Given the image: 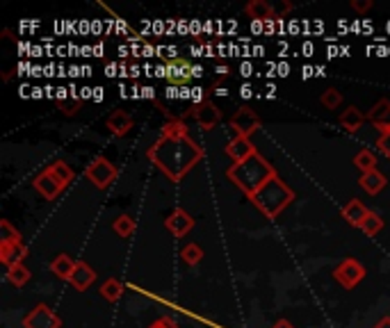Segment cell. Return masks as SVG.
<instances>
[{
  "label": "cell",
  "instance_id": "24",
  "mask_svg": "<svg viewBox=\"0 0 390 328\" xmlns=\"http://www.w3.org/2000/svg\"><path fill=\"white\" fill-rule=\"evenodd\" d=\"M112 230L119 237H123V239H128V237H133V233L138 230V221H135L130 215H119L114 219V224H112Z\"/></svg>",
  "mask_w": 390,
  "mask_h": 328
},
{
  "label": "cell",
  "instance_id": "15",
  "mask_svg": "<svg viewBox=\"0 0 390 328\" xmlns=\"http://www.w3.org/2000/svg\"><path fill=\"white\" fill-rule=\"evenodd\" d=\"M105 125L114 137H126V134L133 130V117L123 110H114L110 117H107Z\"/></svg>",
  "mask_w": 390,
  "mask_h": 328
},
{
  "label": "cell",
  "instance_id": "26",
  "mask_svg": "<svg viewBox=\"0 0 390 328\" xmlns=\"http://www.w3.org/2000/svg\"><path fill=\"white\" fill-rule=\"evenodd\" d=\"M30 269H28L23 263L21 265H14V267H9L7 269V281L12 283L14 287H23L28 281H30Z\"/></svg>",
  "mask_w": 390,
  "mask_h": 328
},
{
  "label": "cell",
  "instance_id": "10",
  "mask_svg": "<svg viewBox=\"0 0 390 328\" xmlns=\"http://www.w3.org/2000/svg\"><path fill=\"white\" fill-rule=\"evenodd\" d=\"M164 228L169 230L173 237H185L194 228V219L190 212H185L183 208L171 210V215L164 219Z\"/></svg>",
  "mask_w": 390,
  "mask_h": 328
},
{
  "label": "cell",
  "instance_id": "16",
  "mask_svg": "<svg viewBox=\"0 0 390 328\" xmlns=\"http://www.w3.org/2000/svg\"><path fill=\"white\" fill-rule=\"evenodd\" d=\"M96 281V272L94 269L87 265V263H83V260H78L75 263V272H73V276H71V287L75 289V292H85V289H90L92 287V283Z\"/></svg>",
  "mask_w": 390,
  "mask_h": 328
},
{
  "label": "cell",
  "instance_id": "12",
  "mask_svg": "<svg viewBox=\"0 0 390 328\" xmlns=\"http://www.w3.org/2000/svg\"><path fill=\"white\" fill-rule=\"evenodd\" d=\"M25 256H28V248L23 242H0V263L7 269L14 265H21Z\"/></svg>",
  "mask_w": 390,
  "mask_h": 328
},
{
  "label": "cell",
  "instance_id": "28",
  "mask_svg": "<svg viewBox=\"0 0 390 328\" xmlns=\"http://www.w3.org/2000/svg\"><path fill=\"white\" fill-rule=\"evenodd\" d=\"M354 167L360 173L374 171L377 169V156H374L372 151H360V153H356V158H354Z\"/></svg>",
  "mask_w": 390,
  "mask_h": 328
},
{
  "label": "cell",
  "instance_id": "11",
  "mask_svg": "<svg viewBox=\"0 0 390 328\" xmlns=\"http://www.w3.org/2000/svg\"><path fill=\"white\" fill-rule=\"evenodd\" d=\"M32 187L39 191V194H42L46 201H55L57 196L62 194V191L66 189V187H62L60 182H57L55 178H51L48 176L46 171H42L39 173V176H35V180H32Z\"/></svg>",
  "mask_w": 390,
  "mask_h": 328
},
{
  "label": "cell",
  "instance_id": "23",
  "mask_svg": "<svg viewBox=\"0 0 390 328\" xmlns=\"http://www.w3.org/2000/svg\"><path fill=\"white\" fill-rule=\"evenodd\" d=\"M66 89H60V96H57V108L62 110V114H66V117H75L78 112H80L83 103L78 96L73 94H64Z\"/></svg>",
  "mask_w": 390,
  "mask_h": 328
},
{
  "label": "cell",
  "instance_id": "1",
  "mask_svg": "<svg viewBox=\"0 0 390 328\" xmlns=\"http://www.w3.org/2000/svg\"><path fill=\"white\" fill-rule=\"evenodd\" d=\"M203 156L206 151L190 134L188 137H162L160 134L146 153L149 162L171 182H181L203 160Z\"/></svg>",
  "mask_w": 390,
  "mask_h": 328
},
{
  "label": "cell",
  "instance_id": "34",
  "mask_svg": "<svg viewBox=\"0 0 390 328\" xmlns=\"http://www.w3.org/2000/svg\"><path fill=\"white\" fill-rule=\"evenodd\" d=\"M149 328H178V324H176V320H173V317L164 315V317H160V320H155Z\"/></svg>",
  "mask_w": 390,
  "mask_h": 328
},
{
  "label": "cell",
  "instance_id": "20",
  "mask_svg": "<svg viewBox=\"0 0 390 328\" xmlns=\"http://www.w3.org/2000/svg\"><path fill=\"white\" fill-rule=\"evenodd\" d=\"M245 12L247 16L253 18V21H272V18H276L274 7L265 3V0H251V3H247Z\"/></svg>",
  "mask_w": 390,
  "mask_h": 328
},
{
  "label": "cell",
  "instance_id": "4",
  "mask_svg": "<svg viewBox=\"0 0 390 328\" xmlns=\"http://www.w3.org/2000/svg\"><path fill=\"white\" fill-rule=\"evenodd\" d=\"M116 176H119V171H116L114 164L103 156H96L85 167V178L90 180L96 189H107L116 180Z\"/></svg>",
  "mask_w": 390,
  "mask_h": 328
},
{
  "label": "cell",
  "instance_id": "9",
  "mask_svg": "<svg viewBox=\"0 0 390 328\" xmlns=\"http://www.w3.org/2000/svg\"><path fill=\"white\" fill-rule=\"evenodd\" d=\"M192 69H194V64L190 60H185V57H173V60L164 64L162 75L169 84H185L190 78H194Z\"/></svg>",
  "mask_w": 390,
  "mask_h": 328
},
{
  "label": "cell",
  "instance_id": "33",
  "mask_svg": "<svg viewBox=\"0 0 390 328\" xmlns=\"http://www.w3.org/2000/svg\"><path fill=\"white\" fill-rule=\"evenodd\" d=\"M377 149L384 153V156L390 160V130L386 132H379V139H377Z\"/></svg>",
  "mask_w": 390,
  "mask_h": 328
},
{
  "label": "cell",
  "instance_id": "39",
  "mask_svg": "<svg viewBox=\"0 0 390 328\" xmlns=\"http://www.w3.org/2000/svg\"><path fill=\"white\" fill-rule=\"evenodd\" d=\"M217 75H221V78H226V75H228V69H226V66H217Z\"/></svg>",
  "mask_w": 390,
  "mask_h": 328
},
{
  "label": "cell",
  "instance_id": "21",
  "mask_svg": "<svg viewBox=\"0 0 390 328\" xmlns=\"http://www.w3.org/2000/svg\"><path fill=\"white\" fill-rule=\"evenodd\" d=\"M365 119L367 117L356 108V105H349V108L343 110V114H340V125H343L347 132H356L360 125L365 123Z\"/></svg>",
  "mask_w": 390,
  "mask_h": 328
},
{
  "label": "cell",
  "instance_id": "32",
  "mask_svg": "<svg viewBox=\"0 0 390 328\" xmlns=\"http://www.w3.org/2000/svg\"><path fill=\"white\" fill-rule=\"evenodd\" d=\"M0 242H23L21 239V233L9 224L7 219L0 221Z\"/></svg>",
  "mask_w": 390,
  "mask_h": 328
},
{
  "label": "cell",
  "instance_id": "30",
  "mask_svg": "<svg viewBox=\"0 0 390 328\" xmlns=\"http://www.w3.org/2000/svg\"><path fill=\"white\" fill-rule=\"evenodd\" d=\"M382 228H384V219L379 217L377 212H370L367 219H365V224L360 226V230L365 233V237H374Z\"/></svg>",
  "mask_w": 390,
  "mask_h": 328
},
{
  "label": "cell",
  "instance_id": "17",
  "mask_svg": "<svg viewBox=\"0 0 390 328\" xmlns=\"http://www.w3.org/2000/svg\"><path fill=\"white\" fill-rule=\"evenodd\" d=\"M370 212H372V210H367L363 203H360L358 198H352V201H349V203L343 208V219L347 221L349 226L360 228V226L365 224V219H367Z\"/></svg>",
  "mask_w": 390,
  "mask_h": 328
},
{
  "label": "cell",
  "instance_id": "22",
  "mask_svg": "<svg viewBox=\"0 0 390 328\" xmlns=\"http://www.w3.org/2000/svg\"><path fill=\"white\" fill-rule=\"evenodd\" d=\"M51 272L57 276V278H62V281H71V276L75 272V263H73V258L71 256H66V253H60L57 256L53 263H51Z\"/></svg>",
  "mask_w": 390,
  "mask_h": 328
},
{
  "label": "cell",
  "instance_id": "7",
  "mask_svg": "<svg viewBox=\"0 0 390 328\" xmlns=\"http://www.w3.org/2000/svg\"><path fill=\"white\" fill-rule=\"evenodd\" d=\"M334 278L345 289H354L365 278V267L360 265L356 258H347L334 269Z\"/></svg>",
  "mask_w": 390,
  "mask_h": 328
},
{
  "label": "cell",
  "instance_id": "37",
  "mask_svg": "<svg viewBox=\"0 0 390 328\" xmlns=\"http://www.w3.org/2000/svg\"><path fill=\"white\" fill-rule=\"evenodd\" d=\"M374 328H390V317H384V320H379L374 324Z\"/></svg>",
  "mask_w": 390,
  "mask_h": 328
},
{
  "label": "cell",
  "instance_id": "38",
  "mask_svg": "<svg viewBox=\"0 0 390 328\" xmlns=\"http://www.w3.org/2000/svg\"><path fill=\"white\" fill-rule=\"evenodd\" d=\"M272 328H295V326H292L288 320H279V322H276L274 326H272Z\"/></svg>",
  "mask_w": 390,
  "mask_h": 328
},
{
  "label": "cell",
  "instance_id": "14",
  "mask_svg": "<svg viewBox=\"0 0 390 328\" xmlns=\"http://www.w3.org/2000/svg\"><path fill=\"white\" fill-rule=\"evenodd\" d=\"M367 121L374 125L379 132L390 130V101L382 99L374 103V108L367 112Z\"/></svg>",
  "mask_w": 390,
  "mask_h": 328
},
{
  "label": "cell",
  "instance_id": "8",
  "mask_svg": "<svg viewBox=\"0 0 390 328\" xmlns=\"http://www.w3.org/2000/svg\"><path fill=\"white\" fill-rule=\"evenodd\" d=\"M190 117L197 121L203 130H212V128H217L221 121V110L212 101H199L194 105V110H190Z\"/></svg>",
  "mask_w": 390,
  "mask_h": 328
},
{
  "label": "cell",
  "instance_id": "3",
  "mask_svg": "<svg viewBox=\"0 0 390 328\" xmlns=\"http://www.w3.org/2000/svg\"><path fill=\"white\" fill-rule=\"evenodd\" d=\"M295 198H297L295 191H292L279 176H274L269 182H265V185L256 191V196L251 198V203L258 208V212L262 217L276 219Z\"/></svg>",
  "mask_w": 390,
  "mask_h": 328
},
{
  "label": "cell",
  "instance_id": "31",
  "mask_svg": "<svg viewBox=\"0 0 390 328\" xmlns=\"http://www.w3.org/2000/svg\"><path fill=\"white\" fill-rule=\"evenodd\" d=\"M319 103L324 105L327 110H336L340 103H343V94H340L338 89H334V87H329V89L322 92L319 96Z\"/></svg>",
  "mask_w": 390,
  "mask_h": 328
},
{
  "label": "cell",
  "instance_id": "27",
  "mask_svg": "<svg viewBox=\"0 0 390 328\" xmlns=\"http://www.w3.org/2000/svg\"><path fill=\"white\" fill-rule=\"evenodd\" d=\"M203 256H206V253H203V248H201L199 244H194V242L185 244V246H183V251H181L183 263H185V265H190V267H197V265H201Z\"/></svg>",
  "mask_w": 390,
  "mask_h": 328
},
{
  "label": "cell",
  "instance_id": "6",
  "mask_svg": "<svg viewBox=\"0 0 390 328\" xmlns=\"http://www.w3.org/2000/svg\"><path fill=\"white\" fill-rule=\"evenodd\" d=\"M23 328H62V320L48 303H37L23 317Z\"/></svg>",
  "mask_w": 390,
  "mask_h": 328
},
{
  "label": "cell",
  "instance_id": "40",
  "mask_svg": "<svg viewBox=\"0 0 390 328\" xmlns=\"http://www.w3.org/2000/svg\"><path fill=\"white\" fill-rule=\"evenodd\" d=\"M192 75H194V78H199V75H203V69H201V66H194V69H192Z\"/></svg>",
  "mask_w": 390,
  "mask_h": 328
},
{
  "label": "cell",
  "instance_id": "18",
  "mask_svg": "<svg viewBox=\"0 0 390 328\" xmlns=\"http://www.w3.org/2000/svg\"><path fill=\"white\" fill-rule=\"evenodd\" d=\"M44 171H46L51 178H55L57 182H60L62 187H69L71 182H73V178H75L73 169H71L64 160H55V162H51Z\"/></svg>",
  "mask_w": 390,
  "mask_h": 328
},
{
  "label": "cell",
  "instance_id": "2",
  "mask_svg": "<svg viewBox=\"0 0 390 328\" xmlns=\"http://www.w3.org/2000/svg\"><path fill=\"white\" fill-rule=\"evenodd\" d=\"M228 180L236 185L242 194H245L249 201L256 196V191L269 182L274 176H279L274 164H269L260 153H253L251 158H247L245 162H238V164H231L228 171H226Z\"/></svg>",
  "mask_w": 390,
  "mask_h": 328
},
{
  "label": "cell",
  "instance_id": "13",
  "mask_svg": "<svg viewBox=\"0 0 390 328\" xmlns=\"http://www.w3.org/2000/svg\"><path fill=\"white\" fill-rule=\"evenodd\" d=\"M253 153H258L256 146L249 141V137H233L228 141V146H226V156L233 160V164H238V162H245L247 158H251Z\"/></svg>",
  "mask_w": 390,
  "mask_h": 328
},
{
  "label": "cell",
  "instance_id": "25",
  "mask_svg": "<svg viewBox=\"0 0 390 328\" xmlns=\"http://www.w3.org/2000/svg\"><path fill=\"white\" fill-rule=\"evenodd\" d=\"M121 294H123V285H121L119 278H107V281L103 283V287H101V296L110 303L119 301Z\"/></svg>",
  "mask_w": 390,
  "mask_h": 328
},
{
  "label": "cell",
  "instance_id": "5",
  "mask_svg": "<svg viewBox=\"0 0 390 328\" xmlns=\"http://www.w3.org/2000/svg\"><path fill=\"white\" fill-rule=\"evenodd\" d=\"M260 117L256 110H251L249 105H242L231 114V130L236 132V137H251L253 132L260 130Z\"/></svg>",
  "mask_w": 390,
  "mask_h": 328
},
{
  "label": "cell",
  "instance_id": "29",
  "mask_svg": "<svg viewBox=\"0 0 390 328\" xmlns=\"http://www.w3.org/2000/svg\"><path fill=\"white\" fill-rule=\"evenodd\" d=\"M162 137H188V125L183 119H169L162 125Z\"/></svg>",
  "mask_w": 390,
  "mask_h": 328
},
{
  "label": "cell",
  "instance_id": "36",
  "mask_svg": "<svg viewBox=\"0 0 390 328\" xmlns=\"http://www.w3.org/2000/svg\"><path fill=\"white\" fill-rule=\"evenodd\" d=\"M288 12H292V5H290V3H279V5L274 7V14H276V18L286 16Z\"/></svg>",
  "mask_w": 390,
  "mask_h": 328
},
{
  "label": "cell",
  "instance_id": "19",
  "mask_svg": "<svg viewBox=\"0 0 390 328\" xmlns=\"http://www.w3.org/2000/svg\"><path fill=\"white\" fill-rule=\"evenodd\" d=\"M358 185H360V189H365L367 194L374 196V194H379V191H382L388 185V178L379 169H374V171H370V173H360Z\"/></svg>",
  "mask_w": 390,
  "mask_h": 328
},
{
  "label": "cell",
  "instance_id": "41",
  "mask_svg": "<svg viewBox=\"0 0 390 328\" xmlns=\"http://www.w3.org/2000/svg\"><path fill=\"white\" fill-rule=\"evenodd\" d=\"M242 96H245V99H249V96H251V92H249V87H245V89H242Z\"/></svg>",
  "mask_w": 390,
  "mask_h": 328
},
{
  "label": "cell",
  "instance_id": "35",
  "mask_svg": "<svg viewBox=\"0 0 390 328\" xmlns=\"http://www.w3.org/2000/svg\"><path fill=\"white\" fill-rule=\"evenodd\" d=\"M352 9L358 14H365L372 9V0H352Z\"/></svg>",
  "mask_w": 390,
  "mask_h": 328
}]
</instances>
